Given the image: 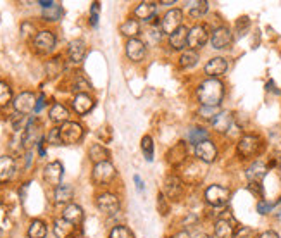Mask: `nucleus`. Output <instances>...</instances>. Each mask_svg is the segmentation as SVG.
Instances as JSON below:
<instances>
[{
    "label": "nucleus",
    "mask_w": 281,
    "mask_h": 238,
    "mask_svg": "<svg viewBox=\"0 0 281 238\" xmlns=\"http://www.w3.org/2000/svg\"><path fill=\"white\" fill-rule=\"evenodd\" d=\"M226 95L224 83L218 78H204L195 87V99L199 106L219 107Z\"/></svg>",
    "instance_id": "nucleus-1"
},
{
    "label": "nucleus",
    "mask_w": 281,
    "mask_h": 238,
    "mask_svg": "<svg viewBox=\"0 0 281 238\" xmlns=\"http://www.w3.org/2000/svg\"><path fill=\"white\" fill-rule=\"evenodd\" d=\"M95 207L99 209L100 214H104L106 217H116L123 209L121 197L116 192L102 190L95 195Z\"/></svg>",
    "instance_id": "nucleus-2"
},
{
    "label": "nucleus",
    "mask_w": 281,
    "mask_h": 238,
    "mask_svg": "<svg viewBox=\"0 0 281 238\" xmlns=\"http://www.w3.org/2000/svg\"><path fill=\"white\" fill-rule=\"evenodd\" d=\"M264 148V140L257 133H243L236 142V154L242 159H252L259 155Z\"/></svg>",
    "instance_id": "nucleus-3"
},
{
    "label": "nucleus",
    "mask_w": 281,
    "mask_h": 238,
    "mask_svg": "<svg viewBox=\"0 0 281 238\" xmlns=\"http://www.w3.org/2000/svg\"><path fill=\"white\" fill-rule=\"evenodd\" d=\"M186 187L184 180L179 176V173H167L162 180V193L171 200V202H179L186 195Z\"/></svg>",
    "instance_id": "nucleus-4"
},
{
    "label": "nucleus",
    "mask_w": 281,
    "mask_h": 238,
    "mask_svg": "<svg viewBox=\"0 0 281 238\" xmlns=\"http://www.w3.org/2000/svg\"><path fill=\"white\" fill-rule=\"evenodd\" d=\"M231 199V190L224 185L212 183L204 190V202L211 209H224Z\"/></svg>",
    "instance_id": "nucleus-5"
},
{
    "label": "nucleus",
    "mask_w": 281,
    "mask_h": 238,
    "mask_svg": "<svg viewBox=\"0 0 281 238\" xmlns=\"http://www.w3.org/2000/svg\"><path fill=\"white\" fill-rule=\"evenodd\" d=\"M190 159H192L190 147H188V143L184 142V140H179V142H176L174 145H171L166 152L167 166L171 169H174V171H179Z\"/></svg>",
    "instance_id": "nucleus-6"
},
{
    "label": "nucleus",
    "mask_w": 281,
    "mask_h": 238,
    "mask_svg": "<svg viewBox=\"0 0 281 238\" xmlns=\"http://www.w3.org/2000/svg\"><path fill=\"white\" fill-rule=\"evenodd\" d=\"M31 47H33L35 54L50 55L55 50V47H57V35H55V31L49 30V28L38 30L37 36L31 40Z\"/></svg>",
    "instance_id": "nucleus-7"
},
{
    "label": "nucleus",
    "mask_w": 281,
    "mask_h": 238,
    "mask_svg": "<svg viewBox=\"0 0 281 238\" xmlns=\"http://www.w3.org/2000/svg\"><path fill=\"white\" fill-rule=\"evenodd\" d=\"M116 178H118V169L111 161L93 164V168H91V181L95 187H109L114 183Z\"/></svg>",
    "instance_id": "nucleus-8"
},
{
    "label": "nucleus",
    "mask_w": 281,
    "mask_h": 238,
    "mask_svg": "<svg viewBox=\"0 0 281 238\" xmlns=\"http://www.w3.org/2000/svg\"><path fill=\"white\" fill-rule=\"evenodd\" d=\"M159 2H152V0H143V2H138L131 11V16L135 19H138L140 23L148 24H155L160 23L159 18Z\"/></svg>",
    "instance_id": "nucleus-9"
},
{
    "label": "nucleus",
    "mask_w": 281,
    "mask_h": 238,
    "mask_svg": "<svg viewBox=\"0 0 281 238\" xmlns=\"http://www.w3.org/2000/svg\"><path fill=\"white\" fill-rule=\"evenodd\" d=\"M211 126L216 133H219V135H226V136L240 135V133H242V130H240V126L235 123V118H233V114L230 111H219L218 116L212 119Z\"/></svg>",
    "instance_id": "nucleus-10"
},
{
    "label": "nucleus",
    "mask_w": 281,
    "mask_h": 238,
    "mask_svg": "<svg viewBox=\"0 0 281 238\" xmlns=\"http://www.w3.org/2000/svg\"><path fill=\"white\" fill-rule=\"evenodd\" d=\"M211 40V28L206 23H194L188 30V48L192 50H202Z\"/></svg>",
    "instance_id": "nucleus-11"
},
{
    "label": "nucleus",
    "mask_w": 281,
    "mask_h": 238,
    "mask_svg": "<svg viewBox=\"0 0 281 238\" xmlns=\"http://www.w3.org/2000/svg\"><path fill=\"white\" fill-rule=\"evenodd\" d=\"M184 24V11L181 7H172V9H167L160 18V31H162L166 36H169L174 33L176 30H179Z\"/></svg>",
    "instance_id": "nucleus-12"
},
{
    "label": "nucleus",
    "mask_w": 281,
    "mask_h": 238,
    "mask_svg": "<svg viewBox=\"0 0 281 238\" xmlns=\"http://www.w3.org/2000/svg\"><path fill=\"white\" fill-rule=\"evenodd\" d=\"M233 42H235V35H233V30L226 24H221V26H216L214 30H211V47L214 50H228L231 48Z\"/></svg>",
    "instance_id": "nucleus-13"
},
{
    "label": "nucleus",
    "mask_w": 281,
    "mask_h": 238,
    "mask_svg": "<svg viewBox=\"0 0 281 238\" xmlns=\"http://www.w3.org/2000/svg\"><path fill=\"white\" fill-rule=\"evenodd\" d=\"M238 229L235 217L231 216L230 211H224V214H219L218 219L214 221V238H233Z\"/></svg>",
    "instance_id": "nucleus-14"
},
{
    "label": "nucleus",
    "mask_w": 281,
    "mask_h": 238,
    "mask_svg": "<svg viewBox=\"0 0 281 238\" xmlns=\"http://www.w3.org/2000/svg\"><path fill=\"white\" fill-rule=\"evenodd\" d=\"M206 169H207L206 164L197 161L194 157V159H190L181 169H179V171H181L179 173V176L184 180V183L186 185H197L204 180V176H206Z\"/></svg>",
    "instance_id": "nucleus-15"
},
{
    "label": "nucleus",
    "mask_w": 281,
    "mask_h": 238,
    "mask_svg": "<svg viewBox=\"0 0 281 238\" xmlns=\"http://www.w3.org/2000/svg\"><path fill=\"white\" fill-rule=\"evenodd\" d=\"M124 55L130 62L133 64H142L148 55V47L143 42V38H131L126 40L124 43Z\"/></svg>",
    "instance_id": "nucleus-16"
},
{
    "label": "nucleus",
    "mask_w": 281,
    "mask_h": 238,
    "mask_svg": "<svg viewBox=\"0 0 281 238\" xmlns=\"http://www.w3.org/2000/svg\"><path fill=\"white\" fill-rule=\"evenodd\" d=\"M37 94L30 90L19 92L18 95L14 97L13 100V109L16 114H23V116H30L35 114V107H37Z\"/></svg>",
    "instance_id": "nucleus-17"
},
{
    "label": "nucleus",
    "mask_w": 281,
    "mask_h": 238,
    "mask_svg": "<svg viewBox=\"0 0 281 238\" xmlns=\"http://www.w3.org/2000/svg\"><path fill=\"white\" fill-rule=\"evenodd\" d=\"M194 155L197 161H200V163H204L206 166L209 164L216 163L219 157V148L216 142L212 138L209 140H204V142H200L199 145H195L194 147Z\"/></svg>",
    "instance_id": "nucleus-18"
},
{
    "label": "nucleus",
    "mask_w": 281,
    "mask_h": 238,
    "mask_svg": "<svg viewBox=\"0 0 281 238\" xmlns=\"http://www.w3.org/2000/svg\"><path fill=\"white\" fill-rule=\"evenodd\" d=\"M59 130H61L62 145H76L85 136V126L78 121H67L62 126H59Z\"/></svg>",
    "instance_id": "nucleus-19"
},
{
    "label": "nucleus",
    "mask_w": 281,
    "mask_h": 238,
    "mask_svg": "<svg viewBox=\"0 0 281 238\" xmlns=\"http://www.w3.org/2000/svg\"><path fill=\"white\" fill-rule=\"evenodd\" d=\"M43 181L45 185H49L52 188H57L59 185H62V178H64V164L61 161H52V163L45 164L42 171Z\"/></svg>",
    "instance_id": "nucleus-20"
},
{
    "label": "nucleus",
    "mask_w": 281,
    "mask_h": 238,
    "mask_svg": "<svg viewBox=\"0 0 281 238\" xmlns=\"http://www.w3.org/2000/svg\"><path fill=\"white\" fill-rule=\"evenodd\" d=\"M188 30H190V26H188V24H183V26L179 28V30H176L172 35L166 36V45L169 48V52H179V54H181L183 50H186Z\"/></svg>",
    "instance_id": "nucleus-21"
},
{
    "label": "nucleus",
    "mask_w": 281,
    "mask_h": 238,
    "mask_svg": "<svg viewBox=\"0 0 281 238\" xmlns=\"http://www.w3.org/2000/svg\"><path fill=\"white\" fill-rule=\"evenodd\" d=\"M86 52H88V47H86L85 40H81V38L73 40V42H69L67 50H66L67 62L73 64V66H78V64H81L83 60H85Z\"/></svg>",
    "instance_id": "nucleus-22"
},
{
    "label": "nucleus",
    "mask_w": 281,
    "mask_h": 238,
    "mask_svg": "<svg viewBox=\"0 0 281 238\" xmlns=\"http://www.w3.org/2000/svg\"><path fill=\"white\" fill-rule=\"evenodd\" d=\"M228 67H230L228 59L221 57V55H216V57H211L206 62V66H204V74H206V78H218L219 80L223 74H226Z\"/></svg>",
    "instance_id": "nucleus-23"
},
{
    "label": "nucleus",
    "mask_w": 281,
    "mask_h": 238,
    "mask_svg": "<svg viewBox=\"0 0 281 238\" xmlns=\"http://www.w3.org/2000/svg\"><path fill=\"white\" fill-rule=\"evenodd\" d=\"M93 107H95V97H91L90 94H76L71 99V109L78 116L90 114L93 111Z\"/></svg>",
    "instance_id": "nucleus-24"
},
{
    "label": "nucleus",
    "mask_w": 281,
    "mask_h": 238,
    "mask_svg": "<svg viewBox=\"0 0 281 238\" xmlns=\"http://www.w3.org/2000/svg\"><path fill=\"white\" fill-rule=\"evenodd\" d=\"M16 173H18V161H16V157L9 154L0 155V183H9L16 176Z\"/></svg>",
    "instance_id": "nucleus-25"
},
{
    "label": "nucleus",
    "mask_w": 281,
    "mask_h": 238,
    "mask_svg": "<svg viewBox=\"0 0 281 238\" xmlns=\"http://www.w3.org/2000/svg\"><path fill=\"white\" fill-rule=\"evenodd\" d=\"M71 111L66 104L62 102H54L49 109V119L50 123H54L55 126H62L64 123L71 121Z\"/></svg>",
    "instance_id": "nucleus-26"
},
{
    "label": "nucleus",
    "mask_w": 281,
    "mask_h": 238,
    "mask_svg": "<svg viewBox=\"0 0 281 238\" xmlns=\"http://www.w3.org/2000/svg\"><path fill=\"white\" fill-rule=\"evenodd\" d=\"M61 217L67 221V223H71L73 226L79 228L83 224V221H85V211H83L81 205L71 202L69 205H66V207L62 209V214Z\"/></svg>",
    "instance_id": "nucleus-27"
},
{
    "label": "nucleus",
    "mask_w": 281,
    "mask_h": 238,
    "mask_svg": "<svg viewBox=\"0 0 281 238\" xmlns=\"http://www.w3.org/2000/svg\"><path fill=\"white\" fill-rule=\"evenodd\" d=\"M67 90H71L73 94H88L91 90V85L86 80V76L83 72H73L67 78Z\"/></svg>",
    "instance_id": "nucleus-28"
},
{
    "label": "nucleus",
    "mask_w": 281,
    "mask_h": 238,
    "mask_svg": "<svg viewBox=\"0 0 281 238\" xmlns=\"http://www.w3.org/2000/svg\"><path fill=\"white\" fill-rule=\"evenodd\" d=\"M199 62H200V54L197 50H192V48L183 50L181 54L178 55V59H176V66L181 71L194 69L195 66H199Z\"/></svg>",
    "instance_id": "nucleus-29"
},
{
    "label": "nucleus",
    "mask_w": 281,
    "mask_h": 238,
    "mask_svg": "<svg viewBox=\"0 0 281 238\" xmlns=\"http://www.w3.org/2000/svg\"><path fill=\"white\" fill-rule=\"evenodd\" d=\"M269 166L264 161H254L247 169H245V178L248 180V183H260L264 176L267 175Z\"/></svg>",
    "instance_id": "nucleus-30"
},
{
    "label": "nucleus",
    "mask_w": 281,
    "mask_h": 238,
    "mask_svg": "<svg viewBox=\"0 0 281 238\" xmlns=\"http://www.w3.org/2000/svg\"><path fill=\"white\" fill-rule=\"evenodd\" d=\"M209 138H211V131H209L206 126H202V124H195V126H190L186 130V138H184V142L188 143V147H195V145H199L200 142L209 140Z\"/></svg>",
    "instance_id": "nucleus-31"
},
{
    "label": "nucleus",
    "mask_w": 281,
    "mask_h": 238,
    "mask_svg": "<svg viewBox=\"0 0 281 238\" xmlns=\"http://www.w3.org/2000/svg\"><path fill=\"white\" fill-rule=\"evenodd\" d=\"M54 204L55 205H69L74 199V187L69 183H62L57 188H54Z\"/></svg>",
    "instance_id": "nucleus-32"
},
{
    "label": "nucleus",
    "mask_w": 281,
    "mask_h": 238,
    "mask_svg": "<svg viewBox=\"0 0 281 238\" xmlns=\"http://www.w3.org/2000/svg\"><path fill=\"white\" fill-rule=\"evenodd\" d=\"M183 11L188 14V18L195 19L199 23V19H202L209 12V2L207 0H190V2L184 4Z\"/></svg>",
    "instance_id": "nucleus-33"
},
{
    "label": "nucleus",
    "mask_w": 281,
    "mask_h": 238,
    "mask_svg": "<svg viewBox=\"0 0 281 238\" xmlns=\"http://www.w3.org/2000/svg\"><path fill=\"white\" fill-rule=\"evenodd\" d=\"M119 33L126 36V40L140 38V35H142V23L138 19H135L133 16H130V18H126L119 24Z\"/></svg>",
    "instance_id": "nucleus-34"
},
{
    "label": "nucleus",
    "mask_w": 281,
    "mask_h": 238,
    "mask_svg": "<svg viewBox=\"0 0 281 238\" xmlns=\"http://www.w3.org/2000/svg\"><path fill=\"white\" fill-rule=\"evenodd\" d=\"M88 159L93 164L106 163V161H111V150L100 142L91 143L90 147H88Z\"/></svg>",
    "instance_id": "nucleus-35"
},
{
    "label": "nucleus",
    "mask_w": 281,
    "mask_h": 238,
    "mask_svg": "<svg viewBox=\"0 0 281 238\" xmlns=\"http://www.w3.org/2000/svg\"><path fill=\"white\" fill-rule=\"evenodd\" d=\"M160 23H155V24H148L147 26V31H145V40L143 42L147 43V47H160L164 42V35L162 31H160Z\"/></svg>",
    "instance_id": "nucleus-36"
},
{
    "label": "nucleus",
    "mask_w": 281,
    "mask_h": 238,
    "mask_svg": "<svg viewBox=\"0 0 281 238\" xmlns=\"http://www.w3.org/2000/svg\"><path fill=\"white\" fill-rule=\"evenodd\" d=\"M49 235V226L43 219H31V223L28 224L26 236L28 238H47Z\"/></svg>",
    "instance_id": "nucleus-37"
},
{
    "label": "nucleus",
    "mask_w": 281,
    "mask_h": 238,
    "mask_svg": "<svg viewBox=\"0 0 281 238\" xmlns=\"http://www.w3.org/2000/svg\"><path fill=\"white\" fill-rule=\"evenodd\" d=\"M76 229V226H73L71 223H67L64 217H55L54 223H52V231L57 238H69L71 233Z\"/></svg>",
    "instance_id": "nucleus-38"
},
{
    "label": "nucleus",
    "mask_w": 281,
    "mask_h": 238,
    "mask_svg": "<svg viewBox=\"0 0 281 238\" xmlns=\"http://www.w3.org/2000/svg\"><path fill=\"white\" fill-rule=\"evenodd\" d=\"M62 16H64V9H62L61 4H57V2H55L52 7H49V9H43V11H42L43 21H49V23H57V21H61Z\"/></svg>",
    "instance_id": "nucleus-39"
},
{
    "label": "nucleus",
    "mask_w": 281,
    "mask_h": 238,
    "mask_svg": "<svg viewBox=\"0 0 281 238\" xmlns=\"http://www.w3.org/2000/svg\"><path fill=\"white\" fill-rule=\"evenodd\" d=\"M14 100V92L7 82L0 80V109H6L9 104H13Z\"/></svg>",
    "instance_id": "nucleus-40"
},
{
    "label": "nucleus",
    "mask_w": 281,
    "mask_h": 238,
    "mask_svg": "<svg viewBox=\"0 0 281 238\" xmlns=\"http://www.w3.org/2000/svg\"><path fill=\"white\" fill-rule=\"evenodd\" d=\"M140 147H142V154H143V157H145V161H148V163H152V161H154V155H155V143H154V138H152L150 135H143Z\"/></svg>",
    "instance_id": "nucleus-41"
},
{
    "label": "nucleus",
    "mask_w": 281,
    "mask_h": 238,
    "mask_svg": "<svg viewBox=\"0 0 281 238\" xmlns=\"http://www.w3.org/2000/svg\"><path fill=\"white\" fill-rule=\"evenodd\" d=\"M45 69H47V76H49V78H57V76H61L64 72V60L61 57L50 59L49 62H47Z\"/></svg>",
    "instance_id": "nucleus-42"
},
{
    "label": "nucleus",
    "mask_w": 281,
    "mask_h": 238,
    "mask_svg": "<svg viewBox=\"0 0 281 238\" xmlns=\"http://www.w3.org/2000/svg\"><path fill=\"white\" fill-rule=\"evenodd\" d=\"M109 238H135V233L126 224H116L109 231Z\"/></svg>",
    "instance_id": "nucleus-43"
},
{
    "label": "nucleus",
    "mask_w": 281,
    "mask_h": 238,
    "mask_svg": "<svg viewBox=\"0 0 281 238\" xmlns=\"http://www.w3.org/2000/svg\"><path fill=\"white\" fill-rule=\"evenodd\" d=\"M219 112V107H204V106H199L197 109V118L206 121V123H212V119L218 116Z\"/></svg>",
    "instance_id": "nucleus-44"
},
{
    "label": "nucleus",
    "mask_w": 281,
    "mask_h": 238,
    "mask_svg": "<svg viewBox=\"0 0 281 238\" xmlns=\"http://www.w3.org/2000/svg\"><path fill=\"white\" fill-rule=\"evenodd\" d=\"M157 211L162 217H167L171 214V200L160 190L157 192Z\"/></svg>",
    "instance_id": "nucleus-45"
},
{
    "label": "nucleus",
    "mask_w": 281,
    "mask_h": 238,
    "mask_svg": "<svg viewBox=\"0 0 281 238\" xmlns=\"http://www.w3.org/2000/svg\"><path fill=\"white\" fill-rule=\"evenodd\" d=\"M179 224H181L183 229H188V228H197L200 224V216L197 214V212H188L186 216L183 217L181 221H179Z\"/></svg>",
    "instance_id": "nucleus-46"
},
{
    "label": "nucleus",
    "mask_w": 281,
    "mask_h": 238,
    "mask_svg": "<svg viewBox=\"0 0 281 238\" xmlns=\"http://www.w3.org/2000/svg\"><path fill=\"white\" fill-rule=\"evenodd\" d=\"M37 33H38L37 26H35L31 21H25L21 24V36H23V38H31V40H33L35 36H37Z\"/></svg>",
    "instance_id": "nucleus-47"
},
{
    "label": "nucleus",
    "mask_w": 281,
    "mask_h": 238,
    "mask_svg": "<svg viewBox=\"0 0 281 238\" xmlns=\"http://www.w3.org/2000/svg\"><path fill=\"white\" fill-rule=\"evenodd\" d=\"M45 140H47V142H49L50 145H55V147H59V145H62V140H61V130H59V126L50 128V131L47 133Z\"/></svg>",
    "instance_id": "nucleus-48"
},
{
    "label": "nucleus",
    "mask_w": 281,
    "mask_h": 238,
    "mask_svg": "<svg viewBox=\"0 0 281 238\" xmlns=\"http://www.w3.org/2000/svg\"><path fill=\"white\" fill-rule=\"evenodd\" d=\"M99 18H100V4L99 2H93L90 7V26L91 28H97L99 26Z\"/></svg>",
    "instance_id": "nucleus-49"
},
{
    "label": "nucleus",
    "mask_w": 281,
    "mask_h": 238,
    "mask_svg": "<svg viewBox=\"0 0 281 238\" xmlns=\"http://www.w3.org/2000/svg\"><path fill=\"white\" fill-rule=\"evenodd\" d=\"M248 28H250V19L247 18V16H243V18L236 19V24H235V31L238 33L240 36L245 35L248 31Z\"/></svg>",
    "instance_id": "nucleus-50"
},
{
    "label": "nucleus",
    "mask_w": 281,
    "mask_h": 238,
    "mask_svg": "<svg viewBox=\"0 0 281 238\" xmlns=\"http://www.w3.org/2000/svg\"><path fill=\"white\" fill-rule=\"evenodd\" d=\"M272 207H274V204H272V202H267V200H264V199L257 202V212H259L260 216L269 214V212L272 211Z\"/></svg>",
    "instance_id": "nucleus-51"
},
{
    "label": "nucleus",
    "mask_w": 281,
    "mask_h": 238,
    "mask_svg": "<svg viewBox=\"0 0 281 238\" xmlns=\"http://www.w3.org/2000/svg\"><path fill=\"white\" fill-rule=\"evenodd\" d=\"M247 188H248V192H250L252 195L257 197V199H260V200L264 199V188H262V185H260V183H248Z\"/></svg>",
    "instance_id": "nucleus-52"
},
{
    "label": "nucleus",
    "mask_w": 281,
    "mask_h": 238,
    "mask_svg": "<svg viewBox=\"0 0 281 238\" xmlns=\"http://www.w3.org/2000/svg\"><path fill=\"white\" fill-rule=\"evenodd\" d=\"M252 236H254V231H252L250 228L238 226V229H236V233H235V236L233 238H252Z\"/></svg>",
    "instance_id": "nucleus-53"
},
{
    "label": "nucleus",
    "mask_w": 281,
    "mask_h": 238,
    "mask_svg": "<svg viewBox=\"0 0 281 238\" xmlns=\"http://www.w3.org/2000/svg\"><path fill=\"white\" fill-rule=\"evenodd\" d=\"M167 238H194V233H192L190 229L179 228V229H176L174 233H171V235L167 236Z\"/></svg>",
    "instance_id": "nucleus-54"
},
{
    "label": "nucleus",
    "mask_w": 281,
    "mask_h": 238,
    "mask_svg": "<svg viewBox=\"0 0 281 238\" xmlns=\"http://www.w3.org/2000/svg\"><path fill=\"white\" fill-rule=\"evenodd\" d=\"M45 106H47V97H45V94H38V97H37V107H35V114H40Z\"/></svg>",
    "instance_id": "nucleus-55"
},
{
    "label": "nucleus",
    "mask_w": 281,
    "mask_h": 238,
    "mask_svg": "<svg viewBox=\"0 0 281 238\" xmlns=\"http://www.w3.org/2000/svg\"><path fill=\"white\" fill-rule=\"evenodd\" d=\"M133 181H135L136 190H138V192H143V190H145V181L142 180V176H140V175H135V176H133Z\"/></svg>",
    "instance_id": "nucleus-56"
},
{
    "label": "nucleus",
    "mask_w": 281,
    "mask_h": 238,
    "mask_svg": "<svg viewBox=\"0 0 281 238\" xmlns=\"http://www.w3.org/2000/svg\"><path fill=\"white\" fill-rule=\"evenodd\" d=\"M257 238H279V235L276 231H272V229H267V231H262L257 235Z\"/></svg>",
    "instance_id": "nucleus-57"
},
{
    "label": "nucleus",
    "mask_w": 281,
    "mask_h": 238,
    "mask_svg": "<svg viewBox=\"0 0 281 238\" xmlns=\"http://www.w3.org/2000/svg\"><path fill=\"white\" fill-rule=\"evenodd\" d=\"M266 90L267 92H272V94H279L278 87H276V83L272 82V80H269V82L266 83Z\"/></svg>",
    "instance_id": "nucleus-58"
},
{
    "label": "nucleus",
    "mask_w": 281,
    "mask_h": 238,
    "mask_svg": "<svg viewBox=\"0 0 281 238\" xmlns=\"http://www.w3.org/2000/svg\"><path fill=\"white\" fill-rule=\"evenodd\" d=\"M69 238H86V235H85V231L81 229V226H79V228H76L73 233H71Z\"/></svg>",
    "instance_id": "nucleus-59"
},
{
    "label": "nucleus",
    "mask_w": 281,
    "mask_h": 238,
    "mask_svg": "<svg viewBox=\"0 0 281 238\" xmlns=\"http://www.w3.org/2000/svg\"><path fill=\"white\" fill-rule=\"evenodd\" d=\"M54 4H55L54 0H38V6L42 7V11L43 9H49V7H52Z\"/></svg>",
    "instance_id": "nucleus-60"
},
{
    "label": "nucleus",
    "mask_w": 281,
    "mask_h": 238,
    "mask_svg": "<svg viewBox=\"0 0 281 238\" xmlns=\"http://www.w3.org/2000/svg\"><path fill=\"white\" fill-rule=\"evenodd\" d=\"M159 6L160 7H169V9H172V6H176V0H167V2H166V0H160Z\"/></svg>",
    "instance_id": "nucleus-61"
},
{
    "label": "nucleus",
    "mask_w": 281,
    "mask_h": 238,
    "mask_svg": "<svg viewBox=\"0 0 281 238\" xmlns=\"http://www.w3.org/2000/svg\"><path fill=\"white\" fill-rule=\"evenodd\" d=\"M194 238H211V235H207V233H204V231H197Z\"/></svg>",
    "instance_id": "nucleus-62"
},
{
    "label": "nucleus",
    "mask_w": 281,
    "mask_h": 238,
    "mask_svg": "<svg viewBox=\"0 0 281 238\" xmlns=\"http://www.w3.org/2000/svg\"><path fill=\"white\" fill-rule=\"evenodd\" d=\"M2 235H4V229H2V228H0V238H2Z\"/></svg>",
    "instance_id": "nucleus-63"
}]
</instances>
